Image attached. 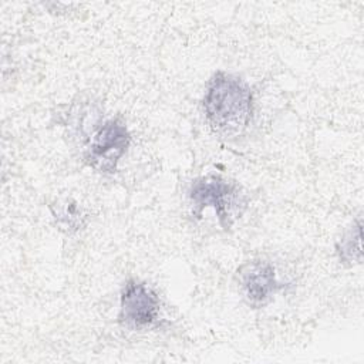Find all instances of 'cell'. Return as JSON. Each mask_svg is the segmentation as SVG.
Wrapping results in <instances>:
<instances>
[{
    "instance_id": "obj_1",
    "label": "cell",
    "mask_w": 364,
    "mask_h": 364,
    "mask_svg": "<svg viewBox=\"0 0 364 364\" xmlns=\"http://www.w3.org/2000/svg\"><path fill=\"white\" fill-rule=\"evenodd\" d=\"M202 104L210 128L225 136L243 132L253 117L250 87L240 77L226 71H216L209 78Z\"/></svg>"
},
{
    "instance_id": "obj_5",
    "label": "cell",
    "mask_w": 364,
    "mask_h": 364,
    "mask_svg": "<svg viewBox=\"0 0 364 364\" xmlns=\"http://www.w3.org/2000/svg\"><path fill=\"white\" fill-rule=\"evenodd\" d=\"M239 284L247 304L263 307L284 289V283L277 279L276 267L264 259H252L245 262L239 270Z\"/></svg>"
},
{
    "instance_id": "obj_6",
    "label": "cell",
    "mask_w": 364,
    "mask_h": 364,
    "mask_svg": "<svg viewBox=\"0 0 364 364\" xmlns=\"http://www.w3.org/2000/svg\"><path fill=\"white\" fill-rule=\"evenodd\" d=\"M337 256L344 266L361 264V219L358 218L340 237L336 245Z\"/></svg>"
},
{
    "instance_id": "obj_2",
    "label": "cell",
    "mask_w": 364,
    "mask_h": 364,
    "mask_svg": "<svg viewBox=\"0 0 364 364\" xmlns=\"http://www.w3.org/2000/svg\"><path fill=\"white\" fill-rule=\"evenodd\" d=\"M188 198L195 216H200L205 208H212L223 229L232 228L245 208V195L239 185L216 175L195 179L188 191Z\"/></svg>"
},
{
    "instance_id": "obj_4",
    "label": "cell",
    "mask_w": 364,
    "mask_h": 364,
    "mask_svg": "<svg viewBox=\"0 0 364 364\" xmlns=\"http://www.w3.org/2000/svg\"><path fill=\"white\" fill-rule=\"evenodd\" d=\"M161 300L144 282L129 279L125 282L119 297V324L128 330L142 331L158 324Z\"/></svg>"
},
{
    "instance_id": "obj_3",
    "label": "cell",
    "mask_w": 364,
    "mask_h": 364,
    "mask_svg": "<svg viewBox=\"0 0 364 364\" xmlns=\"http://www.w3.org/2000/svg\"><path fill=\"white\" fill-rule=\"evenodd\" d=\"M129 142L131 135L122 118L105 119L91 135L90 145L85 149V161L101 173H114Z\"/></svg>"
}]
</instances>
